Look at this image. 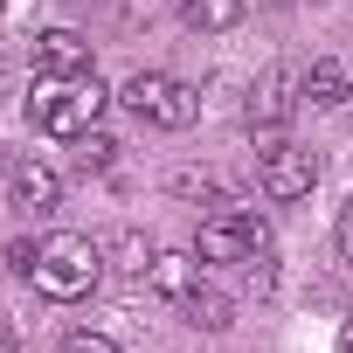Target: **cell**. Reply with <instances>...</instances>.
I'll use <instances>...</instances> for the list:
<instances>
[{
    "label": "cell",
    "mask_w": 353,
    "mask_h": 353,
    "mask_svg": "<svg viewBox=\"0 0 353 353\" xmlns=\"http://www.w3.org/2000/svg\"><path fill=\"white\" fill-rule=\"evenodd\" d=\"M181 21L201 28V35H222V28L243 21V0H181Z\"/></svg>",
    "instance_id": "obj_11"
},
{
    "label": "cell",
    "mask_w": 353,
    "mask_h": 353,
    "mask_svg": "<svg viewBox=\"0 0 353 353\" xmlns=\"http://www.w3.org/2000/svg\"><path fill=\"white\" fill-rule=\"evenodd\" d=\"M298 90H305V77H291V70H263L256 77V90H250V132H284V118H291V104H298Z\"/></svg>",
    "instance_id": "obj_6"
},
{
    "label": "cell",
    "mask_w": 353,
    "mask_h": 353,
    "mask_svg": "<svg viewBox=\"0 0 353 353\" xmlns=\"http://www.w3.org/2000/svg\"><path fill=\"white\" fill-rule=\"evenodd\" d=\"M145 284H152L159 298L181 305V298L201 284V256H188V250H159V256H152V270H145Z\"/></svg>",
    "instance_id": "obj_9"
},
{
    "label": "cell",
    "mask_w": 353,
    "mask_h": 353,
    "mask_svg": "<svg viewBox=\"0 0 353 353\" xmlns=\"http://www.w3.org/2000/svg\"><path fill=\"white\" fill-rule=\"evenodd\" d=\"M173 194H208V173H173Z\"/></svg>",
    "instance_id": "obj_17"
},
{
    "label": "cell",
    "mask_w": 353,
    "mask_h": 353,
    "mask_svg": "<svg viewBox=\"0 0 353 353\" xmlns=\"http://www.w3.org/2000/svg\"><path fill=\"white\" fill-rule=\"evenodd\" d=\"M35 77H90V42L77 28L35 35Z\"/></svg>",
    "instance_id": "obj_7"
},
{
    "label": "cell",
    "mask_w": 353,
    "mask_h": 353,
    "mask_svg": "<svg viewBox=\"0 0 353 353\" xmlns=\"http://www.w3.org/2000/svg\"><path fill=\"white\" fill-rule=\"evenodd\" d=\"M111 152H118V145H111L104 132H83V139H77V159H83V166H111Z\"/></svg>",
    "instance_id": "obj_14"
},
{
    "label": "cell",
    "mask_w": 353,
    "mask_h": 353,
    "mask_svg": "<svg viewBox=\"0 0 353 353\" xmlns=\"http://www.w3.org/2000/svg\"><path fill=\"white\" fill-rule=\"evenodd\" d=\"M263 243H270V229L256 208H222L215 222H201L194 256L201 263H250V256H263Z\"/></svg>",
    "instance_id": "obj_4"
},
{
    "label": "cell",
    "mask_w": 353,
    "mask_h": 353,
    "mask_svg": "<svg viewBox=\"0 0 353 353\" xmlns=\"http://www.w3.org/2000/svg\"><path fill=\"white\" fill-rule=\"evenodd\" d=\"M339 256H346V263H353V201H346V208H339Z\"/></svg>",
    "instance_id": "obj_16"
},
{
    "label": "cell",
    "mask_w": 353,
    "mask_h": 353,
    "mask_svg": "<svg viewBox=\"0 0 353 353\" xmlns=\"http://www.w3.org/2000/svg\"><path fill=\"white\" fill-rule=\"evenodd\" d=\"M56 194H63V181H56L42 159H14V166H8V201H14L21 215H49Z\"/></svg>",
    "instance_id": "obj_8"
},
{
    "label": "cell",
    "mask_w": 353,
    "mask_h": 353,
    "mask_svg": "<svg viewBox=\"0 0 353 353\" xmlns=\"http://www.w3.org/2000/svg\"><path fill=\"white\" fill-rule=\"evenodd\" d=\"M35 291L42 298H83L97 277H104V243L77 236V229H56L42 250H35Z\"/></svg>",
    "instance_id": "obj_2"
},
{
    "label": "cell",
    "mask_w": 353,
    "mask_h": 353,
    "mask_svg": "<svg viewBox=\"0 0 353 353\" xmlns=\"http://www.w3.org/2000/svg\"><path fill=\"white\" fill-rule=\"evenodd\" d=\"M256 181H263L270 201H305L312 181H319V159L298 152V145H263V152H256Z\"/></svg>",
    "instance_id": "obj_5"
},
{
    "label": "cell",
    "mask_w": 353,
    "mask_h": 353,
    "mask_svg": "<svg viewBox=\"0 0 353 353\" xmlns=\"http://www.w3.org/2000/svg\"><path fill=\"white\" fill-rule=\"evenodd\" d=\"M63 353H118V346H111L104 332H70V339H63Z\"/></svg>",
    "instance_id": "obj_15"
},
{
    "label": "cell",
    "mask_w": 353,
    "mask_h": 353,
    "mask_svg": "<svg viewBox=\"0 0 353 353\" xmlns=\"http://www.w3.org/2000/svg\"><path fill=\"white\" fill-rule=\"evenodd\" d=\"M118 97L132 104V118H145V125H159V132H188V125L201 118V97H194L181 77H166V70H139V77H125Z\"/></svg>",
    "instance_id": "obj_3"
},
{
    "label": "cell",
    "mask_w": 353,
    "mask_h": 353,
    "mask_svg": "<svg viewBox=\"0 0 353 353\" xmlns=\"http://www.w3.org/2000/svg\"><path fill=\"white\" fill-rule=\"evenodd\" d=\"M181 312H188V325H194V332H222V325H229V298H222V291H208V284H194V291L181 298Z\"/></svg>",
    "instance_id": "obj_13"
},
{
    "label": "cell",
    "mask_w": 353,
    "mask_h": 353,
    "mask_svg": "<svg viewBox=\"0 0 353 353\" xmlns=\"http://www.w3.org/2000/svg\"><path fill=\"white\" fill-rule=\"evenodd\" d=\"M104 256H111L118 270H132V277L152 270V243H145L139 229H111V236H104Z\"/></svg>",
    "instance_id": "obj_12"
},
{
    "label": "cell",
    "mask_w": 353,
    "mask_h": 353,
    "mask_svg": "<svg viewBox=\"0 0 353 353\" xmlns=\"http://www.w3.org/2000/svg\"><path fill=\"white\" fill-rule=\"evenodd\" d=\"M305 97H312L319 111H339V104L353 97V77H346V63H332V56H319V63L305 70Z\"/></svg>",
    "instance_id": "obj_10"
},
{
    "label": "cell",
    "mask_w": 353,
    "mask_h": 353,
    "mask_svg": "<svg viewBox=\"0 0 353 353\" xmlns=\"http://www.w3.org/2000/svg\"><path fill=\"white\" fill-rule=\"evenodd\" d=\"M339 353H353V325H346V332H339Z\"/></svg>",
    "instance_id": "obj_19"
},
{
    "label": "cell",
    "mask_w": 353,
    "mask_h": 353,
    "mask_svg": "<svg viewBox=\"0 0 353 353\" xmlns=\"http://www.w3.org/2000/svg\"><path fill=\"white\" fill-rule=\"evenodd\" d=\"M0 173H8V159H0Z\"/></svg>",
    "instance_id": "obj_20"
},
{
    "label": "cell",
    "mask_w": 353,
    "mask_h": 353,
    "mask_svg": "<svg viewBox=\"0 0 353 353\" xmlns=\"http://www.w3.org/2000/svg\"><path fill=\"white\" fill-rule=\"evenodd\" d=\"M0 353H14V332H8V325H0Z\"/></svg>",
    "instance_id": "obj_18"
},
{
    "label": "cell",
    "mask_w": 353,
    "mask_h": 353,
    "mask_svg": "<svg viewBox=\"0 0 353 353\" xmlns=\"http://www.w3.org/2000/svg\"><path fill=\"white\" fill-rule=\"evenodd\" d=\"M104 104H111V97H104L97 77H42L35 97H28V118H35V132H49V139H83V132H97Z\"/></svg>",
    "instance_id": "obj_1"
}]
</instances>
